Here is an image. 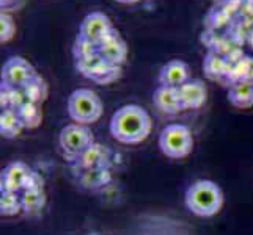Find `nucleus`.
Here are the masks:
<instances>
[{
  "label": "nucleus",
  "instance_id": "obj_4",
  "mask_svg": "<svg viewBox=\"0 0 253 235\" xmlns=\"http://www.w3.org/2000/svg\"><path fill=\"white\" fill-rule=\"evenodd\" d=\"M66 110L74 123L88 126L102 116V101L93 90L79 88L68 96Z\"/></svg>",
  "mask_w": 253,
  "mask_h": 235
},
{
  "label": "nucleus",
  "instance_id": "obj_6",
  "mask_svg": "<svg viewBox=\"0 0 253 235\" xmlns=\"http://www.w3.org/2000/svg\"><path fill=\"white\" fill-rule=\"evenodd\" d=\"M158 143L161 152L173 160L184 159L194 149V136H192L190 129L184 124L165 126Z\"/></svg>",
  "mask_w": 253,
  "mask_h": 235
},
{
  "label": "nucleus",
  "instance_id": "obj_19",
  "mask_svg": "<svg viewBox=\"0 0 253 235\" xmlns=\"http://www.w3.org/2000/svg\"><path fill=\"white\" fill-rule=\"evenodd\" d=\"M22 130L25 129L17 113L14 110H2L0 113V135L6 140H13L21 135Z\"/></svg>",
  "mask_w": 253,
  "mask_h": 235
},
{
  "label": "nucleus",
  "instance_id": "obj_1",
  "mask_svg": "<svg viewBox=\"0 0 253 235\" xmlns=\"http://www.w3.org/2000/svg\"><path fill=\"white\" fill-rule=\"evenodd\" d=\"M253 33V0H211L203 16L200 42L230 66L246 57L242 47Z\"/></svg>",
  "mask_w": 253,
  "mask_h": 235
},
{
  "label": "nucleus",
  "instance_id": "obj_15",
  "mask_svg": "<svg viewBox=\"0 0 253 235\" xmlns=\"http://www.w3.org/2000/svg\"><path fill=\"white\" fill-rule=\"evenodd\" d=\"M228 71H230V65L222 55L211 50L206 52V55L203 58V72L208 80L222 83Z\"/></svg>",
  "mask_w": 253,
  "mask_h": 235
},
{
  "label": "nucleus",
  "instance_id": "obj_3",
  "mask_svg": "<svg viewBox=\"0 0 253 235\" xmlns=\"http://www.w3.org/2000/svg\"><path fill=\"white\" fill-rule=\"evenodd\" d=\"M223 202V191L212 180H197L186 190L184 204L187 210L197 216H202V218L217 215L222 210Z\"/></svg>",
  "mask_w": 253,
  "mask_h": 235
},
{
  "label": "nucleus",
  "instance_id": "obj_8",
  "mask_svg": "<svg viewBox=\"0 0 253 235\" xmlns=\"http://www.w3.org/2000/svg\"><path fill=\"white\" fill-rule=\"evenodd\" d=\"M38 75L33 65L24 57H11L2 67V85L22 90Z\"/></svg>",
  "mask_w": 253,
  "mask_h": 235
},
{
  "label": "nucleus",
  "instance_id": "obj_18",
  "mask_svg": "<svg viewBox=\"0 0 253 235\" xmlns=\"http://www.w3.org/2000/svg\"><path fill=\"white\" fill-rule=\"evenodd\" d=\"M22 93H24V98L27 102L42 107V103H44L49 98V85L44 78L38 74L29 85L24 86Z\"/></svg>",
  "mask_w": 253,
  "mask_h": 235
},
{
  "label": "nucleus",
  "instance_id": "obj_10",
  "mask_svg": "<svg viewBox=\"0 0 253 235\" xmlns=\"http://www.w3.org/2000/svg\"><path fill=\"white\" fill-rule=\"evenodd\" d=\"M115 29L113 22L107 14L101 11H94L86 14L81 25H79V34L85 39H88L93 44H99V42L107 36V34Z\"/></svg>",
  "mask_w": 253,
  "mask_h": 235
},
{
  "label": "nucleus",
  "instance_id": "obj_13",
  "mask_svg": "<svg viewBox=\"0 0 253 235\" xmlns=\"http://www.w3.org/2000/svg\"><path fill=\"white\" fill-rule=\"evenodd\" d=\"M179 99L184 110H198L205 105L208 99L206 85L200 78H192L178 88Z\"/></svg>",
  "mask_w": 253,
  "mask_h": 235
},
{
  "label": "nucleus",
  "instance_id": "obj_5",
  "mask_svg": "<svg viewBox=\"0 0 253 235\" xmlns=\"http://www.w3.org/2000/svg\"><path fill=\"white\" fill-rule=\"evenodd\" d=\"M94 135L84 124H68L58 134V146L65 160L76 163L94 144Z\"/></svg>",
  "mask_w": 253,
  "mask_h": 235
},
{
  "label": "nucleus",
  "instance_id": "obj_9",
  "mask_svg": "<svg viewBox=\"0 0 253 235\" xmlns=\"http://www.w3.org/2000/svg\"><path fill=\"white\" fill-rule=\"evenodd\" d=\"M96 54L112 65L123 66L127 60L129 47L123 36L120 34V32L117 29H113L99 44H96Z\"/></svg>",
  "mask_w": 253,
  "mask_h": 235
},
{
  "label": "nucleus",
  "instance_id": "obj_14",
  "mask_svg": "<svg viewBox=\"0 0 253 235\" xmlns=\"http://www.w3.org/2000/svg\"><path fill=\"white\" fill-rule=\"evenodd\" d=\"M153 105L158 108L164 115H178L182 111V103L179 99L178 88H170V86H162L159 85L153 93Z\"/></svg>",
  "mask_w": 253,
  "mask_h": 235
},
{
  "label": "nucleus",
  "instance_id": "obj_16",
  "mask_svg": "<svg viewBox=\"0 0 253 235\" xmlns=\"http://www.w3.org/2000/svg\"><path fill=\"white\" fill-rule=\"evenodd\" d=\"M19 195H21L22 212L29 216L35 215V213H40L47 202V195H46L44 185L22 190V193H19Z\"/></svg>",
  "mask_w": 253,
  "mask_h": 235
},
{
  "label": "nucleus",
  "instance_id": "obj_7",
  "mask_svg": "<svg viewBox=\"0 0 253 235\" xmlns=\"http://www.w3.org/2000/svg\"><path fill=\"white\" fill-rule=\"evenodd\" d=\"M74 66L81 75L98 85H110L123 75V66L112 65L106 60H102L98 54L76 58Z\"/></svg>",
  "mask_w": 253,
  "mask_h": 235
},
{
  "label": "nucleus",
  "instance_id": "obj_23",
  "mask_svg": "<svg viewBox=\"0 0 253 235\" xmlns=\"http://www.w3.org/2000/svg\"><path fill=\"white\" fill-rule=\"evenodd\" d=\"M27 3V0H0V10L2 13H17Z\"/></svg>",
  "mask_w": 253,
  "mask_h": 235
},
{
  "label": "nucleus",
  "instance_id": "obj_21",
  "mask_svg": "<svg viewBox=\"0 0 253 235\" xmlns=\"http://www.w3.org/2000/svg\"><path fill=\"white\" fill-rule=\"evenodd\" d=\"M21 212V195L13 193V191H0V213L3 216H13Z\"/></svg>",
  "mask_w": 253,
  "mask_h": 235
},
{
  "label": "nucleus",
  "instance_id": "obj_2",
  "mask_svg": "<svg viewBox=\"0 0 253 235\" xmlns=\"http://www.w3.org/2000/svg\"><path fill=\"white\" fill-rule=\"evenodd\" d=\"M151 118L148 111L135 103L120 107L110 118V135L118 143L138 144L145 141L151 134Z\"/></svg>",
  "mask_w": 253,
  "mask_h": 235
},
{
  "label": "nucleus",
  "instance_id": "obj_11",
  "mask_svg": "<svg viewBox=\"0 0 253 235\" xmlns=\"http://www.w3.org/2000/svg\"><path fill=\"white\" fill-rule=\"evenodd\" d=\"M32 168L24 162H11L2 169L0 174V191H13L21 193L25 180H27Z\"/></svg>",
  "mask_w": 253,
  "mask_h": 235
},
{
  "label": "nucleus",
  "instance_id": "obj_17",
  "mask_svg": "<svg viewBox=\"0 0 253 235\" xmlns=\"http://www.w3.org/2000/svg\"><path fill=\"white\" fill-rule=\"evenodd\" d=\"M228 101L234 108L249 110L253 107V82H242L228 88Z\"/></svg>",
  "mask_w": 253,
  "mask_h": 235
},
{
  "label": "nucleus",
  "instance_id": "obj_22",
  "mask_svg": "<svg viewBox=\"0 0 253 235\" xmlns=\"http://www.w3.org/2000/svg\"><path fill=\"white\" fill-rule=\"evenodd\" d=\"M16 34V22L11 14L0 11V42L6 44Z\"/></svg>",
  "mask_w": 253,
  "mask_h": 235
},
{
  "label": "nucleus",
  "instance_id": "obj_25",
  "mask_svg": "<svg viewBox=\"0 0 253 235\" xmlns=\"http://www.w3.org/2000/svg\"><path fill=\"white\" fill-rule=\"evenodd\" d=\"M86 235H101V234H98V232H90V234H86Z\"/></svg>",
  "mask_w": 253,
  "mask_h": 235
},
{
  "label": "nucleus",
  "instance_id": "obj_12",
  "mask_svg": "<svg viewBox=\"0 0 253 235\" xmlns=\"http://www.w3.org/2000/svg\"><path fill=\"white\" fill-rule=\"evenodd\" d=\"M190 80V69L189 65L182 60H170L165 63L161 71L158 82L162 86H170V88H179L186 82Z\"/></svg>",
  "mask_w": 253,
  "mask_h": 235
},
{
  "label": "nucleus",
  "instance_id": "obj_20",
  "mask_svg": "<svg viewBox=\"0 0 253 235\" xmlns=\"http://www.w3.org/2000/svg\"><path fill=\"white\" fill-rule=\"evenodd\" d=\"M17 116L22 121L24 124V129H29V130H33V129H38L42 123V110L40 105H35V103H30V102H25L21 108L16 110Z\"/></svg>",
  "mask_w": 253,
  "mask_h": 235
},
{
  "label": "nucleus",
  "instance_id": "obj_24",
  "mask_svg": "<svg viewBox=\"0 0 253 235\" xmlns=\"http://www.w3.org/2000/svg\"><path fill=\"white\" fill-rule=\"evenodd\" d=\"M118 3H123V5H132V3H137L140 2V0H115Z\"/></svg>",
  "mask_w": 253,
  "mask_h": 235
}]
</instances>
